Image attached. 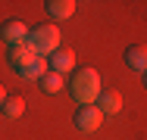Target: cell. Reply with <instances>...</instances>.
I'll return each instance as SVG.
<instances>
[{
  "mask_svg": "<svg viewBox=\"0 0 147 140\" xmlns=\"http://www.w3.org/2000/svg\"><path fill=\"white\" fill-rule=\"evenodd\" d=\"M100 121H103V115H100L97 106H78V109H75V128H78V131H85V134L97 131V128H100Z\"/></svg>",
  "mask_w": 147,
  "mask_h": 140,
  "instance_id": "3957f363",
  "label": "cell"
},
{
  "mask_svg": "<svg viewBox=\"0 0 147 140\" xmlns=\"http://www.w3.org/2000/svg\"><path fill=\"white\" fill-rule=\"evenodd\" d=\"M94 106L100 109V115H116L122 109V93L113 90V87H100V97H97Z\"/></svg>",
  "mask_w": 147,
  "mask_h": 140,
  "instance_id": "5b68a950",
  "label": "cell"
},
{
  "mask_svg": "<svg viewBox=\"0 0 147 140\" xmlns=\"http://www.w3.org/2000/svg\"><path fill=\"white\" fill-rule=\"evenodd\" d=\"M144 87H147V72H144Z\"/></svg>",
  "mask_w": 147,
  "mask_h": 140,
  "instance_id": "5bb4252c",
  "label": "cell"
},
{
  "mask_svg": "<svg viewBox=\"0 0 147 140\" xmlns=\"http://www.w3.org/2000/svg\"><path fill=\"white\" fill-rule=\"evenodd\" d=\"M3 100H6V90H3V84H0V106H3Z\"/></svg>",
  "mask_w": 147,
  "mask_h": 140,
  "instance_id": "4fadbf2b",
  "label": "cell"
},
{
  "mask_svg": "<svg viewBox=\"0 0 147 140\" xmlns=\"http://www.w3.org/2000/svg\"><path fill=\"white\" fill-rule=\"evenodd\" d=\"M16 75H22V78H44L47 75V59L44 56H34L31 62H25V65L16 69Z\"/></svg>",
  "mask_w": 147,
  "mask_h": 140,
  "instance_id": "30bf717a",
  "label": "cell"
},
{
  "mask_svg": "<svg viewBox=\"0 0 147 140\" xmlns=\"http://www.w3.org/2000/svg\"><path fill=\"white\" fill-rule=\"evenodd\" d=\"M0 112H3L6 118H19V115L25 112V100H22V97H9V93H6V100H3Z\"/></svg>",
  "mask_w": 147,
  "mask_h": 140,
  "instance_id": "8fae6325",
  "label": "cell"
},
{
  "mask_svg": "<svg viewBox=\"0 0 147 140\" xmlns=\"http://www.w3.org/2000/svg\"><path fill=\"white\" fill-rule=\"evenodd\" d=\"M6 56H9V65H13V69H19V65L31 62L38 53L31 50V47H28V41H25V44H9V47H6Z\"/></svg>",
  "mask_w": 147,
  "mask_h": 140,
  "instance_id": "52a82bcc",
  "label": "cell"
},
{
  "mask_svg": "<svg viewBox=\"0 0 147 140\" xmlns=\"http://www.w3.org/2000/svg\"><path fill=\"white\" fill-rule=\"evenodd\" d=\"M28 31L31 28H25L22 19H6V22L0 25V37H3L6 44H25V41H28Z\"/></svg>",
  "mask_w": 147,
  "mask_h": 140,
  "instance_id": "277c9868",
  "label": "cell"
},
{
  "mask_svg": "<svg viewBox=\"0 0 147 140\" xmlns=\"http://www.w3.org/2000/svg\"><path fill=\"white\" fill-rule=\"evenodd\" d=\"M28 47L38 56L47 59L50 53L59 50V28L57 25H38V28H31V31H28Z\"/></svg>",
  "mask_w": 147,
  "mask_h": 140,
  "instance_id": "7a4b0ae2",
  "label": "cell"
},
{
  "mask_svg": "<svg viewBox=\"0 0 147 140\" xmlns=\"http://www.w3.org/2000/svg\"><path fill=\"white\" fill-rule=\"evenodd\" d=\"M47 69L57 72V75H66L69 69H75V53H69V50H57V53H50V56H47Z\"/></svg>",
  "mask_w": 147,
  "mask_h": 140,
  "instance_id": "8992f818",
  "label": "cell"
},
{
  "mask_svg": "<svg viewBox=\"0 0 147 140\" xmlns=\"http://www.w3.org/2000/svg\"><path fill=\"white\" fill-rule=\"evenodd\" d=\"M125 62H128V69H135V72H147V44L125 47Z\"/></svg>",
  "mask_w": 147,
  "mask_h": 140,
  "instance_id": "ba28073f",
  "label": "cell"
},
{
  "mask_svg": "<svg viewBox=\"0 0 147 140\" xmlns=\"http://www.w3.org/2000/svg\"><path fill=\"white\" fill-rule=\"evenodd\" d=\"M69 90H72V100L78 106H94L97 97H100V75L91 65H82V69H75V78L69 81Z\"/></svg>",
  "mask_w": 147,
  "mask_h": 140,
  "instance_id": "6da1fadb",
  "label": "cell"
},
{
  "mask_svg": "<svg viewBox=\"0 0 147 140\" xmlns=\"http://www.w3.org/2000/svg\"><path fill=\"white\" fill-rule=\"evenodd\" d=\"M44 9H47V16L57 19V22L69 19V16H75V3H72V0H47Z\"/></svg>",
  "mask_w": 147,
  "mask_h": 140,
  "instance_id": "9c48e42d",
  "label": "cell"
},
{
  "mask_svg": "<svg viewBox=\"0 0 147 140\" xmlns=\"http://www.w3.org/2000/svg\"><path fill=\"white\" fill-rule=\"evenodd\" d=\"M63 87H66V78H63V75H57V72H50V69H47V75L41 78V90H44V93H59Z\"/></svg>",
  "mask_w": 147,
  "mask_h": 140,
  "instance_id": "7c38bea8",
  "label": "cell"
}]
</instances>
